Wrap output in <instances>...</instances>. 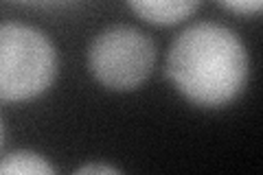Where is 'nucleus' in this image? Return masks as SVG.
Returning a JSON list of instances; mask_svg holds the SVG:
<instances>
[{"label":"nucleus","mask_w":263,"mask_h":175,"mask_svg":"<svg viewBox=\"0 0 263 175\" xmlns=\"http://www.w3.org/2000/svg\"><path fill=\"white\" fill-rule=\"evenodd\" d=\"M250 72L248 48L233 29L202 20L171 42L164 74L191 105L219 110L243 92Z\"/></svg>","instance_id":"1"},{"label":"nucleus","mask_w":263,"mask_h":175,"mask_svg":"<svg viewBox=\"0 0 263 175\" xmlns=\"http://www.w3.org/2000/svg\"><path fill=\"white\" fill-rule=\"evenodd\" d=\"M60 57L48 35L24 22H0V103H27L57 79Z\"/></svg>","instance_id":"2"},{"label":"nucleus","mask_w":263,"mask_h":175,"mask_svg":"<svg viewBox=\"0 0 263 175\" xmlns=\"http://www.w3.org/2000/svg\"><path fill=\"white\" fill-rule=\"evenodd\" d=\"M156 66V44L132 24H112L99 31L88 46V68L103 88L132 92L149 79Z\"/></svg>","instance_id":"3"},{"label":"nucleus","mask_w":263,"mask_h":175,"mask_svg":"<svg viewBox=\"0 0 263 175\" xmlns=\"http://www.w3.org/2000/svg\"><path fill=\"white\" fill-rule=\"evenodd\" d=\"M138 18L158 24V27H171L189 20L191 15L200 9V3H186V0H158V3H129L127 5Z\"/></svg>","instance_id":"4"},{"label":"nucleus","mask_w":263,"mask_h":175,"mask_svg":"<svg viewBox=\"0 0 263 175\" xmlns=\"http://www.w3.org/2000/svg\"><path fill=\"white\" fill-rule=\"evenodd\" d=\"M0 175H57V169L42 153L20 149L0 158Z\"/></svg>","instance_id":"5"},{"label":"nucleus","mask_w":263,"mask_h":175,"mask_svg":"<svg viewBox=\"0 0 263 175\" xmlns=\"http://www.w3.org/2000/svg\"><path fill=\"white\" fill-rule=\"evenodd\" d=\"M72 175H125V173L105 162H88V164H81Z\"/></svg>","instance_id":"6"},{"label":"nucleus","mask_w":263,"mask_h":175,"mask_svg":"<svg viewBox=\"0 0 263 175\" xmlns=\"http://www.w3.org/2000/svg\"><path fill=\"white\" fill-rule=\"evenodd\" d=\"M221 7H224L226 11H235V13H243V15H248V13H257L261 11V3H221Z\"/></svg>","instance_id":"7"},{"label":"nucleus","mask_w":263,"mask_h":175,"mask_svg":"<svg viewBox=\"0 0 263 175\" xmlns=\"http://www.w3.org/2000/svg\"><path fill=\"white\" fill-rule=\"evenodd\" d=\"M3 145H5V123L0 119V149H3Z\"/></svg>","instance_id":"8"}]
</instances>
